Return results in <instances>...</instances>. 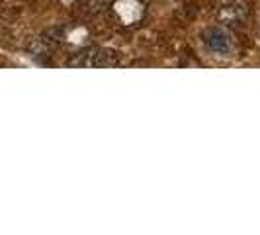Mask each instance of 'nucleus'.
<instances>
[{
    "instance_id": "obj_1",
    "label": "nucleus",
    "mask_w": 260,
    "mask_h": 235,
    "mask_svg": "<svg viewBox=\"0 0 260 235\" xmlns=\"http://www.w3.org/2000/svg\"><path fill=\"white\" fill-rule=\"evenodd\" d=\"M117 59L116 55L108 49H100V47H88L78 51L71 61L69 67H82V69H94V67H116Z\"/></svg>"
},
{
    "instance_id": "obj_2",
    "label": "nucleus",
    "mask_w": 260,
    "mask_h": 235,
    "mask_svg": "<svg viewBox=\"0 0 260 235\" xmlns=\"http://www.w3.org/2000/svg\"><path fill=\"white\" fill-rule=\"evenodd\" d=\"M202 39H204V45L208 47V51L215 53V55H229L235 47L233 34L221 26L208 27Z\"/></svg>"
}]
</instances>
